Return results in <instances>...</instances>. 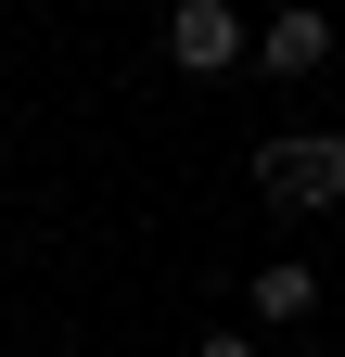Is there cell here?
I'll list each match as a JSON object with an SVG mask.
<instances>
[{
	"label": "cell",
	"mask_w": 345,
	"mask_h": 357,
	"mask_svg": "<svg viewBox=\"0 0 345 357\" xmlns=\"http://www.w3.org/2000/svg\"><path fill=\"white\" fill-rule=\"evenodd\" d=\"M166 52H179L192 77H230L243 64V13L230 0H179V13H166Z\"/></svg>",
	"instance_id": "7a4b0ae2"
},
{
	"label": "cell",
	"mask_w": 345,
	"mask_h": 357,
	"mask_svg": "<svg viewBox=\"0 0 345 357\" xmlns=\"http://www.w3.org/2000/svg\"><path fill=\"white\" fill-rule=\"evenodd\" d=\"M256 192H269L281 217H320V204H345V141H332V128H281V141L256 153Z\"/></svg>",
	"instance_id": "6da1fadb"
},
{
	"label": "cell",
	"mask_w": 345,
	"mask_h": 357,
	"mask_svg": "<svg viewBox=\"0 0 345 357\" xmlns=\"http://www.w3.org/2000/svg\"><path fill=\"white\" fill-rule=\"evenodd\" d=\"M256 64H269V77H320V64H332V26H320V13H281Z\"/></svg>",
	"instance_id": "3957f363"
},
{
	"label": "cell",
	"mask_w": 345,
	"mask_h": 357,
	"mask_svg": "<svg viewBox=\"0 0 345 357\" xmlns=\"http://www.w3.org/2000/svg\"><path fill=\"white\" fill-rule=\"evenodd\" d=\"M192 357H256V344H243V332H218V344H192Z\"/></svg>",
	"instance_id": "277c9868"
}]
</instances>
